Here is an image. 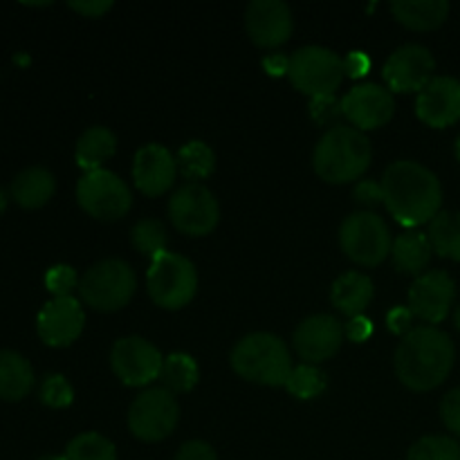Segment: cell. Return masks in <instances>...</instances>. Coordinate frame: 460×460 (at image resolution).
I'll return each instance as SVG.
<instances>
[{"mask_svg": "<svg viewBox=\"0 0 460 460\" xmlns=\"http://www.w3.org/2000/svg\"><path fill=\"white\" fill-rule=\"evenodd\" d=\"M386 209L402 227L416 229L440 214L443 189L427 166L411 160L394 162L382 175Z\"/></svg>", "mask_w": 460, "mask_h": 460, "instance_id": "obj_1", "label": "cell"}, {"mask_svg": "<svg viewBox=\"0 0 460 460\" xmlns=\"http://www.w3.org/2000/svg\"><path fill=\"white\" fill-rule=\"evenodd\" d=\"M456 349L447 332L434 326L413 328L395 350V373L411 391H431L452 373Z\"/></svg>", "mask_w": 460, "mask_h": 460, "instance_id": "obj_2", "label": "cell"}, {"mask_svg": "<svg viewBox=\"0 0 460 460\" xmlns=\"http://www.w3.org/2000/svg\"><path fill=\"white\" fill-rule=\"evenodd\" d=\"M371 157V142L362 130L335 126L319 139L313 162L319 178L331 184H346L368 169Z\"/></svg>", "mask_w": 460, "mask_h": 460, "instance_id": "obj_3", "label": "cell"}, {"mask_svg": "<svg viewBox=\"0 0 460 460\" xmlns=\"http://www.w3.org/2000/svg\"><path fill=\"white\" fill-rule=\"evenodd\" d=\"M232 367L243 380L263 386H286L295 368L286 344L270 332L243 337L232 350Z\"/></svg>", "mask_w": 460, "mask_h": 460, "instance_id": "obj_4", "label": "cell"}, {"mask_svg": "<svg viewBox=\"0 0 460 460\" xmlns=\"http://www.w3.org/2000/svg\"><path fill=\"white\" fill-rule=\"evenodd\" d=\"M288 76L308 97H332L344 79V61L332 49L308 45L288 58Z\"/></svg>", "mask_w": 460, "mask_h": 460, "instance_id": "obj_5", "label": "cell"}, {"mask_svg": "<svg viewBox=\"0 0 460 460\" xmlns=\"http://www.w3.org/2000/svg\"><path fill=\"white\" fill-rule=\"evenodd\" d=\"M146 286L148 295L160 308L180 310L196 296L198 272L184 256L162 252L148 268Z\"/></svg>", "mask_w": 460, "mask_h": 460, "instance_id": "obj_6", "label": "cell"}, {"mask_svg": "<svg viewBox=\"0 0 460 460\" xmlns=\"http://www.w3.org/2000/svg\"><path fill=\"white\" fill-rule=\"evenodd\" d=\"M135 272L119 259H108L93 265L79 279V295L90 308L112 313L124 308L135 292Z\"/></svg>", "mask_w": 460, "mask_h": 460, "instance_id": "obj_7", "label": "cell"}, {"mask_svg": "<svg viewBox=\"0 0 460 460\" xmlns=\"http://www.w3.org/2000/svg\"><path fill=\"white\" fill-rule=\"evenodd\" d=\"M340 245L350 261L376 268L389 256L391 234L385 220L371 211L350 214L340 227Z\"/></svg>", "mask_w": 460, "mask_h": 460, "instance_id": "obj_8", "label": "cell"}, {"mask_svg": "<svg viewBox=\"0 0 460 460\" xmlns=\"http://www.w3.org/2000/svg\"><path fill=\"white\" fill-rule=\"evenodd\" d=\"M76 200L81 209L97 220H117L128 214L133 205L130 189L112 171H88L76 184Z\"/></svg>", "mask_w": 460, "mask_h": 460, "instance_id": "obj_9", "label": "cell"}, {"mask_svg": "<svg viewBox=\"0 0 460 460\" xmlns=\"http://www.w3.org/2000/svg\"><path fill=\"white\" fill-rule=\"evenodd\" d=\"M180 409L173 394L166 389L144 391L135 398L128 411V427L135 438L144 443H157L173 434Z\"/></svg>", "mask_w": 460, "mask_h": 460, "instance_id": "obj_10", "label": "cell"}, {"mask_svg": "<svg viewBox=\"0 0 460 460\" xmlns=\"http://www.w3.org/2000/svg\"><path fill=\"white\" fill-rule=\"evenodd\" d=\"M171 223L189 236H205L218 225L220 209L214 193L202 184H184L169 202Z\"/></svg>", "mask_w": 460, "mask_h": 460, "instance_id": "obj_11", "label": "cell"}, {"mask_svg": "<svg viewBox=\"0 0 460 460\" xmlns=\"http://www.w3.org/2000/svg\"><path fill=\"white\" fill-rule=\"evenodd\" d=\"M111 364L124 385L144 386L160 377L164 359L151 341L142 337H124L112 346Z\"/></svg>", "mask_w": 460, "mask_h": 460, "instance_id": "obj_12", "label": "cell"}, {"mask_svg": "<svg viewBox=\"0 0 460 460\" xmlns=\"http://www.w3.org/2000/svg\"><path fill=\"white\" fill-rule=\"evenodd\" d=\"M456 299V283L443 270L420 274L409 290V310L427 323H440Z\"/></svg>", "mask_w": 460, "mask_h": 460, "instance_id": "obj_13", "label": "cell"}, {"mask_svg": "<svg viewBox=\"0 0 460 460\" xmlns=\"http://www.w3.org/2000/svg\"><path fill=\"white\" fill-rule=\"evenodd\" d=\"M434 54L422 45H404L386 61L385 81L394 93H420L434 79Z\"/></svg>", "mask_w": 460, "mask_h": 460, "instance_id": "obj_14", "label": "cell"}, {"mask_svg": "<svg viewBox=\"0 0 460 460\" xmlns=\"http://www.w3.org/2000/svg\"><path fill=\"white\" fill-rule=\"evenodd\" d=\"M340 108L346 119L358 126V130H373L389 124L395 112V102L394 94L382 85L364 84L346 93Z\"/></svg>", "mask_w": 460, "mask_h": 460, "instance_id": "obj_15", "label": "cell"}, {"mask_svg": "<svg viewBox=\"0 0 460 460\" xmlns=\"http://www.w3.org/2000/svg\"><path fill=\"white\" fill-rule=\"evenodd\" d=\"M84 308L75 296H61V299H52L43 305L39 313V322H36V331L39 337L48 346H70L72 341L79 340L81 331H84Z\"/></svg>", "mask_w": 460, "mask_h": 460, "instance_id": "obj_16", "label": "cell"}, {"mask_svg": "<svg viewBox=\"0 0 460 460\" xmlns=\"http://www.w3.org/2000/svg\"><path fill=\"white\" fill-rule=\"evenodd\" d=\"M247 34L259 48H279L292 36V12L281 0H254L245 13Z\"/></svg>", "mask_w": 460, "mask_h": 460, "instance_id": "obj_17", "label": "cell"}, {"mask_svg": "<svg viewBox=\"0 0 460 460\" xmlns=\"http://www.w3.org/2000/svg\"><path fill=\"white\" fill-rule=\"evenodd\" d=\"M416 112L431 128H447L460 119V81L454 76H434L418 93Z\"/></svg>", "mask_w": 460, "mask_h": 460, "instance_id": "obj_18", "label": "cell"}, {"mask_svg": "<svg viewBox=\"0 0 460 460\" xmlns=\"http://www.w3.org/2000/svg\"><path fill=\"white\" fill-rule=\"evenodd\" d=\"M344 328L331 314H314L299 323L295 331V349L305 362H323L340 350Z\"/></svg>", "mask_w": 460, "mask_h": 460, "instance_id": "obj_19", "label": "cell"}, {"mask_svg": "<svg viewBox=\"0 0 460 460\" xmlns=\"http://www.w3.org/2000/svg\"><path fill=\"white\" fill-rule=\"evenodd\" d=\"M175 173H178L175 157L160 144H146L135 153L133 178L144 196L155 198L169 191Z\"/></svg>", "mask_w": 460, "mask_h": 460, "instance_id": "obj_20", "label": "cell"}, {"mask_svg": "<svg viewBox=\"0 0 460 460\" xmlns=\"http://www.w3.org/2000/svg\"><path fill=\"white\" fill-rule=\"evenodd\" d=\"M331 299L346 317H359L373 299V281L367 274L346 272L332 283Z\"/></svg>", "mask_w": 460, "mask_h": 460, "instance_id": "obj_21", "label": "cell"}, {"mask_svg": "<svg viewBox=\"0 0 460 460\" xmlns=\"http://www.w3.org/2000/svg\"><path fill=\"white\" fill-rule=\"evenodd\" d=\"M391 12L409 30L429 31L447 21L449 3L445 0H398V3H391Z\"/></svg>", "mask_w": 460, "mask_h": 460, "instance_id": "obj_22", "label": "cell"}, {"mask_svg": "<svg viewBox=\"0 0 460 460\" xmlns=\"http://www.w3.org/2000/svg\"><path fill=\"white\" fill-rule=\"evenodd\" d=\"M34 386V371L30 362L16 350H0V400L18 402L30 395Z\"/></svg>", "mask_w": 460, "mask_h": 460, "instance_id": "obj_23", "label": "cell"}, {"mask_svg": "<svg viewBox=\"0 0 460 460\" xmlns=\"http://www.w3.org/2000/svg\"><path fill=\"white\" fill-rule=\"evenodd\" d=\"M54 196V175L43 166L21 171L12 182V198L22 209H39Z\"/></svg>", "mask_w": 460, "mask_h": 460, "instance_id": "obj_24", "label": "cell"}, {"mask_svg": "<svg viewBox=\"0 0 460 460\" xmlns=\"http://www.w3.org/2000/svg\"><path fill=\"white\" fill-rule=\"evenodd\" d=\"M431 252L434 250H431L429 238H427V234L418 232V229L402 232L394 241V247H391L395 268L404 274H420L429 265Z\"/></svg>", "mask_w": 460, "mask_h": 460, "instance_id": "obj_25", "label": "cell"}, {"mask_svg": "<svg viewBox=\"0 0 460 460\" xmlns=\"http://www.w3.org/2000/svg\"><path fill=\"white\" fill-rule=\"evenodd\" d=\"M115 135L108 128H103V126H93L76 142L75 157L81 169H85V173H88V171L103 169V164L115 155Z\"/></svg>", "mask_w": 460, "mask_h": 460, "instance_id": "obj_26", "label": "cell"}, {"mask_svg": "<svg viewBox=\"0 0 460 460\" xmlns=\"http://www.w3.org/2000/svg\"><path fill=\"white\" fill-rule=\"evenodd\" d=\"M431 250L452 261H460V211H440L429 223Z\"/></svg>", "mask_w": 460, "mask_h": 460, "instance_id": "obj_27", "label": "cell"}, {"mask_svg": "<svg viewBox=\"0 0 460 460\" xmlns=\"http://www.w3.org/2000/svg\"><path fill=\"white\" fill-rule=\"evenodd\" d=\"M178 173L187 180H205L214 173L216 155L205 142H189L184 144L175 157Z\"/></svg>", "mask_w": 460, "mask_h": 460, "instance_id": "obj_28", "label": "cell"}, {"mask_svg": "<svg viewBox=\"0 0 460 460\" xmlns=\"http://www.w3.org/2000/svg\"><path fill=\"white\" fill-rule=\"evenodd\" d=\"M166 391L171 394H187L198 382V364L191 355L173 353L164 359L160 373Z\"/></svg>", "mask_w": 460, "mask_h": 460, "instance_id": "obj_29", "label": "cell"}, {"mask_svg": "<svg viewBox=\"0 0 460 460\" xmlns=\"http://www.w3.org/2000/svg\"><path fill=\"white\" fill-rule=\"evenodd\" d=\"M66 460H117L115 445L99 434H79L70 440Z\"/></svg>", "mask_w": 460, "mask_h": 460, "instance_id": "obj_30", "label": "cell"}, {"mask_svg": "<svg viewBox=\"0 0 460 460\" xmlns=\"http://www.w3.org/2000/svg\"><path fill=\"white\" fill-rule=\"evenodd\" d=\"M286 389L295 398L313 400L322 395L323 389H326V376L319 368H314L313 364H301V367L292 368Z\"/></svg>", "mask_w": 460, "mask_h": 460, "instance_id": "obj_31", "label": "cell"}, {"mask_svg": "<svg viewBox=\"0 0 460 460\" xmlns=\"http://www.w3.org/2000/svg\"><path fill=\"white\" fill-rule=\"evenodd\" d=\"M130 238H133L135 250H139L142 254L151 256V259H155V256H160L162 252H166V241H169L164 223H160V220H153V218L139 220V223L133 227Z\"/></svg>", "mask_w": 460, "mask_h": 460, "instance_id": "obj_32", "label": "cell"}, {"mask_svg": "<svg viewBox=\"0 0 460 460\" xmlns=\"http://www.w3.org/2000/svg\"><path fill=\"white\" fill-rule=\"evenodd\" d=\"M407 460H460V445L449 436H425L409 449Z\"/></svg>", "mask_w": 460, "mask_h": 460, "instance_id": "obj_33", "label": "cell"}, {"mask_svg": "<svg viewBox=\"0 0 460 460\" xmlns=\"http://www.w3.org/2000/svg\"><path fill=\"white\" fill-rule=\"evenodd\" d=\"M75 400V391H72L70 382L63 376H48L43 386H40V402L48 404L52 409H66L70 407Z\"/></svg>", "mask_w": 460, "mask_h": 460, "instance_id": "obj_34", "label": "cell"}, {"mask_svg": "<svg viewBox=\"0 0 460 460\" xmlns=\"http://www.w3.org/2000/svg\"><path fill=\"white\" fill-rule=\"evenodd\" d=\"M45 286L52 292L54 299H61V296H72V290L79 288V279L70 265H54L45 274Z\"/></svg>", "mask_w": 460, "mask_h": 460, "instance_id": "obj_35", "label": "cell"}, {"mask_svg": "<svg viewBox=\"0 0 460 460\" xmlns=\"http://www.w3.org/2000/svg\"><path fill=\"white\" fill-rule=\"evenodd\" d=\"M440 418L445 427L460 438V389L449 391L440 402Z\"/></svg>", "mask_w": 460, "mask_h": 460, "instance_id": "obj_36", "label": "cell"}, {"mask_svg": "<svg viewBox=\"0 0 460 460\" xmlns=\"http://www.w3.org/2000/svg\"><path fill=\"white\" fill-rule=\"evenodd\" d=\"M355 200L359 205H367V207H376L380 202H385V191H382V184L380 182H373V180H362V182L355 187Z\"/></svg>", "mask_w": 460, "mask_h": 460, "instance_id": "obj_37", "label": "cell"}, {"mask_svg": "<svg viewBox=\"0 0 460 460\" xmlns=\"http://www.w3.org/2000/svg\"><path fill=\"white\" fill-rule=\"evenodd\" d=\"M175 460H218V456H216L211 445L202 443V440H189L180 447Z\"/></svg>", "mask_w": 460, "mask_h": 460, "instance_id": "obj_38", "label": "cell"}, {"mask_svg": "<svg viewBox=\"0 0 460 460\" xmlns=\"http://www.w3.org/2000/svg\"><path fill=\"white\" fill-rule=\"evenodd\" d=\"M413 314L411 310L400 305V308H394L389 314H386V323H389V331L395 332V335H409L413 331L411 328Z\"/></svg>", "mask_w": 460, "mask_h": 460, "instance_id": "obj_39", "label": "cell"}, {"mask_svg": "<svg viewBox=\"0 0 460 460\" xmlns=\"http://www.w3.org/2000/svg\"><path fill=\"white\" fill-rule=\"evenodd\" d=\"M346 335H349L353 341H367L368 337L373 335L371 319L364 317V314H359V317H353L349 322V326H346Z\"/></svg>", "mask_w": 460, "mask_h": 460, "instance_id": "obj_40", "label": "cell"}, {"mask_svg": "<svg viewBox=\"0 0 460 460\" xmlns=\"http://www.w3.org/2000/svg\"><path fill=\"white\" fill-rule=\"evenodd\" d=\"M371 67V61L364 52H350L349 58H344V72H349L350 76H364Z\"/></svg>", "mask_w": 460, "mask_h": 460, "instance_id": "obj_41", "label": "cell"}, {"mask_svg": "<svg viewBox=\"0 0 460 460\" xmlns=\"http://www.w3.org/2000/svg\"><path fill=\"white\" fill-rule=\"evenodd\" d=\"M70 7L88 18H99L112 7V3H108V0H97V3H70Z\"/></svg>", "mask_w": 460, "mask_h": 460, "instance_id": "obj_42", "label": "cell"}, {"mask_svg": "<svg viewBox=\"0 0 460 460\" xmlns=\"http://www.w3.org/2000/svg\"><path fill=\"white\" fill-rule=\"evenodd\" d=\"M265 67H268L272 75H281V72H288V61L283 57H272L265 61Z\"/></svg>", "mask_w": 460, "mask_h": 460, "instance_id": "obj_43", "label": "cell"}, {"mask_svg": "<svg viewBox=\"0 0 460 460\" xmlns=\"http://www.w3.org/2000/svg\"><path fill=\"white\" fill-rule=\"evenodd\" d=\"M4 207H7V196H4V191L0 189V211H4Z\"/></svg>", "mask_w": 460, "mask_h": 460, "instance_id": "obj_44", "label": "cell"}, {"mask_svg": "<svg viewBox=\"0 0 460 460\" xmlns=\"http://www.w3.org/2000/svg\"><path fill=\"white\" fill-rule=\"evenodd\" d=\"M454 323H456V328L460 331V305L456 308V313H454Z\"/></svg>", "mask_w": 460, "mask_h": 460, "instance_id": "obj_45", "label": "cell"}, {"mask_svg": "<svg viewBox=\"0 0 460 460\" xmlns=\"http://www.w3.org/2000/svg\"><path fill=\"white\" fill-rule=\"evenodd\" d=\"M39 460H66V456H43V458H39Z\"/></svg>", "mask_w": 460, "mask_h": 460, "instance_id": "obj_46", "label": "cell"}, {"mask_svg": "<svg viewBox=\"0 0 460 460\" xmlns=\"http://www.w3.org/2000/svg\"><path fill=\"white\" fill-rule=\"evenodd\" d=\"M454 151H456V157H458V162H460V135H458V139H456V148H454Z\"/></svg>", "mask_w": 460, "mask_h": 460, "instance_id": "obj_47", "label": "cell"}]
</instances>
